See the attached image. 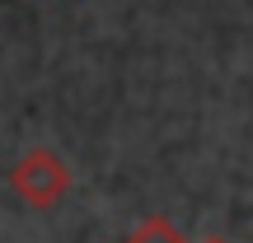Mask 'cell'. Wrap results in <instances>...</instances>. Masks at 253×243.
I'll use <instances>...</instances> for the list:
<instances>
[{
  "mask_svg": "<svg viewBox=\"0 0 253 243\" xmlns=\"http://www.w3.org/2000/svg\"><path fill=\"white\" fill-rule=\"evenodd\" d=\"M9 182H14V192L24 201H33V206H52V201L71 187V169H66L52 150H28L24 159L14 164Z\"/></svg>",
  "mask_w": 253,
  "mask_h": 243,
  "instance_id": "1",
  "label": "cell"
},
{
  "mask_svg": "<svg viewBox=\"0 0 253 243\" xmlns=\"http://www.w3.org/2000/svg\"><path fill=\"white\" fill-rule=\"evenodd\" d=\"M131 243H183V239H178V229H169L164 220H145L141 234H136Z\"/></svg>",
  "mask_w": 253,
  "mask_h": 243,
  "instance_id": "2",
  "label": "cell"
},
{
  "mask_svg": "<svg viewBox=\"0 0 253 243\" xmlns=\"http://www.w3.org/2000/svg\"><path fill=\"white\" fill-rule=\"evenodd\" d=\"M211 243H220V239H211Z\"/></svg>",
  "mask_w": 253,
  "mask_h": 243,
  "instance_id": "3",
  "label": "cell"
}]
</instances>
